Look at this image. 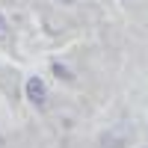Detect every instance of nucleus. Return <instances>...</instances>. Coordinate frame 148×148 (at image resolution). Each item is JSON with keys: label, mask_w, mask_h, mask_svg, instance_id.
<instances>
[{"label": "nucleus", "mask_w": 148, "mask_h": 148, "mask_svg": "<svg viewBox=\"0 0 148 148\" xmlns=\"http://www.w3.org/2000/svg\"><path fill=\"white\" fill-rule=\"evenodd\" d=\"M27 92H30V101H33V104H42V101H45V86H42L39 77H33V80L27 83Z\"/></svg>", "instance_id": "f257e3e1"}]
</instances>
